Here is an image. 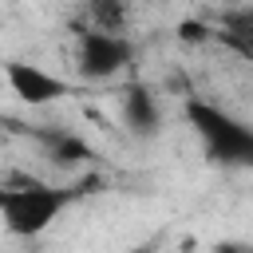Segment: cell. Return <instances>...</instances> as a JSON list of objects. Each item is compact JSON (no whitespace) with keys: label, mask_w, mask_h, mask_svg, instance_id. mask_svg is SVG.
<instances>
[{"label":"cell","mask_w":253,"mask_h":253,"mask_svg":"<svg viewBox=\"0 0 253 253\" xmlns=\"http://www.w3.org/2000/svg\"><path fill=\"white\" fill-rule=\"evenodd\" d=\"M71 202H75L71 186H47L24 174L0 182V221L12 237H40Z\"/></svg>","instance_id":"1"},{"label":"cell","mask_w":253,"mask_h":253,"mask_svg":"<svg viewBox=\"0 0 253 253\" xmlns=\"http://www.w3.org/2000/svg\"><path fill=\"white\" fill-rule=\"evenodd\" d=\"M186 123L202 138L210 162L245 166L253 158V130L241 119H233L229 111H221V107H213L206 99H186Z\"/></svg>","instance_id":"2"},{"label":"cell","mask_w":253,"mask_h":253,"mask_svg":"<svg viewBox=\"0 0 253 253\" xmlns=\"http://www.w3.org/2000/svg\"><path fill=\"white\" fill-rule=\"evenodd\" d=\"M75 36V71L87 83H103L111 75H119L123 67L134 63V43L126 36H111V32H95L83 20L67 24Z\"/></svg>","instance_id":"3"},{"label":"cell","mask_w":253,"mask_h":253,"mask_svg":"<svg viewBox=\"0 0 253 253\" xmlns=\"http://www.w3.org/2000/svg\"><path fill=\"white\" fill-rule=\"evenodd\" d=\"M4 79H8L12 95L28 107H47V103H59L75 91L67 79H59V75H51V71H43L40 63H28V59H8Z\"/></svg>","instance_id":"4"},{"label":"cell","mask_w":253,"mask_h":253,"mask_svg":"<svg viewBox=\"0 0 253 253\" xmlns=\"http://www.w3.org/2000/svg\"><path fill=\"white\" fill-rule=\"evenodd\" d=\"M8 126L32 134V138L43 146V154H47L55 166H63V170H79V166H87V162L99 158L79 134H71V130H63V126H20V123H8Z\"/></svg>","instance_id":"5"},{"label":"cell","mask_w":253,"mask_h":253,"mask_svg":"<svg viewBox=\"0 0 253 253\" xmlns=\"http://www.w3.org/2000/svg\"><path fill=\"white\" fill-rule=\"evenodd\" d=\"M119 107H123V123L134 138H154L162 130V107L146 83H126L119 95Z\"/></svg>","instance_id":"6"},{"label":"cell","mask_w":253,"mask_h":253,"mask_svg":"<svg viewBox=\"0 0 253 253\" xmlns=\"http://www.w3.org/2000/svg\"><path fill=\"white\" fill-rule=\"evenodd\" d=\"M79 20L87 28H95V32L123 36L126 24H130V0H83V16Z\"/></svg>","instance_id":"7"},{"label":"cell","mask_w":253,"mask_h":253,"mask_svg":"<svg viewBox=\"0 0 253 253\" xmlns=\"http://www.w3.org/2000/svg\"><path fill=\"white\" fill-rule=\"evenodd\" d=\"M174 36H178L182 43H190V47H202V43H213V24H206V20H198V16H186V20H178Z\"/></svg>","instance_id":"8"},{"label":"cell","mask_w":253,"mask_h":253,"mask_svg":"<svg viewBox=\"0 0 253 253\" xmlns=\"http://www.w3.org/2000/svg\"><path fill=\"white\" fill-rule=\"evenodd\" d=\"M217 253H245V245H217Z\"/></svg>","instance_id":"9"},{"label":"cell","mask_w":253,"mask_h":253,"mask_svg":"<svg viewBox=\"0 0 253 253\" xmlns=\"http://www.w3.org/2000/svg\"><path fill=\"white\" fill-rule=\"evenodd\" d=\"M126 253H154V245L146 241V245H134V249H126Z\"/></svg>","instance_id":"10"},{"label":"cell","mask_w":253,"mask_h":253,"mask_svg":"<svg viewBox=\"0 0 253 253\" xmlns=\"http://www.w3.org/2000/svg\"><path fill=\"white\" fill-rule=\"evenodd\" d=\"M237 4H245V0H237Z\"/></svg>","instance_id":"11"}]
</instances>
